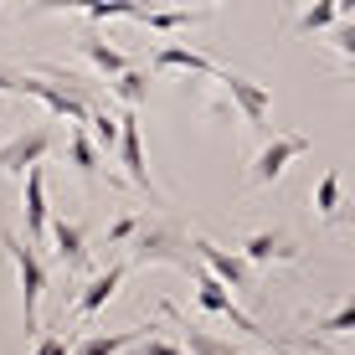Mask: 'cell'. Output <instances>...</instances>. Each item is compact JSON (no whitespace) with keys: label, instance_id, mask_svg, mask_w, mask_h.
<instances>
[{"label":"cell","instance_id":"obj_19","mask_svg":"<svg viewBox=\"0 0 355 355\" xmlns=\"http://www.w3.org/2000/svg\"><path fill=\"white\" fill-rule=\"evenodd\" d=\"M108 98H119L124 108H144V98H150V72H144V67L119 72V78L108 83Z\"/></svg>","mask_w":355,"mask_h":355},{"label":"cell","instance_id":"obj_3","mask_svg":"<svg viewBox=\"0 0 355 355\" xmlns=\"http://www.w3.org/2000/svg\"><path fill=\"white\" fill-rule=\"evenodd\" d=\"M309 150H314L309 134H288V129H284V134H268L263 150L248 160V175H242V180H248L252 191H258V186H273V180H284V175H288V165H293V160H304Z\"/></svg>","mask_w":355,"mask_h":355},{"label":"cell","instance_id":"obj_11","mask_svg":"<svg viewBox=\"0 0 355 355\" xmlns=\"http://www.w3.org/2000/svg\"><path fill=\"white\" fill-rule=\"evenodd\" d=\"M150 72H155V78H165V72H186V78H216L222 67H216L206 52H196V46H175V42H165V46H155Z\"/></svg>","mask_w":355,"mask_h":355},{"label":"cell","instance_id":"obj_30","mask_svg":"<svg viewBox=\"0 0 355 355\" xmlns=\"http://www.w3.org/2000/svg\"><path fill=\"white\" fill-rule=\"evenodd\" d=\"M340 83H350V88H355V62H350L345 72H340Z\"/></svg>","mask_w":355,"mask_h":355},{"label":"cell","instance_id":"obj_18","mask_svg":"<svg viewBox=\"0 0 355 355\" xmlns=\"http://www.w3.org/2000/svg\"><path fill=\"white\" fill-rule=\"evenodd\" d=\"M134 21H144V26H155L160 36H175V31H186L201 21V10H191V6H139V16Z\"/></svg>","mask_w":355,"mask_h":355},{"label":"cell","instance_id":"obj_10","mask_svg":"<svg viewBox=\"0 0 355 355\" xmlns=\"http://www.w3.org/2000/svg\"><path fill=\"white\" fill-rule=\"evenodd\" d=\"M237 252H242L252 268H268V263H304V248L288 237V232H278V227H263V232H252V237H242Z\"/></svg>","mask_w":355,"mask_h":355},{"label":"cell","instance_id":"obj_22","mask_svg":"<svg viewBox=\"0 0 355 355\" xmlns=\"http://www.w3.org/2000/svg\"><path fill=\"white\" fill-rule=\"evenodd\" d=\"M314 329H320V335H355V288L345 293V304H340V309H329Z\"/></svg>","mask_w":355,"mask_h":355},{"label":"cell","instance_id":"obj_23","mask_svg":"<svg viewBox=\"0 0 355 355\" xmlns=\"http://www.w3.org/2000/svg\"><path fill=\"white\" fill-rule=\"evenodd\" d=\"M139 227H144V216H119V222H108V232H103V248H129L134 237H139Z\"/></svg>","mask_w":355,"mask_h":355},{"label":"cell","instance_id":"obj_28","mask_svg":"<svg viewBox=\"0 0 355 355\" xmlns=\"http://www.w3.org/2000/svg\"><path fill=\"white\" fill-rule=\"evenodd\" d=\"M21 88V72H6V67H0V93H16Z\"/></svg>","mask_w":355,"mask_h":355},{"label":"cell","instance_id":"obj_26","mask_svg":"<svg viewBox=\"0 0 355 355\" xmlns=\"http://www.w3.org/2000/svg\"><path fill=\"white\" fill-rule=\"evenodd\" d=\"M52 10H88V0H31L26 16H52Z\"/></svg>","mask_w":355,"mask_h":355},{"label":"cell","instance_id":"obj_25","mask_svg":"<svg viewBox=\"0 0 355 355\" xmlns=\"http://www.w3.org/2000/svg\"><path fill=\"white\" fill-rule=\"evenodd\" d=\"M72 345H78L72 335H52V329H42V335H36V350H31V355H72Z\"/></svg>","mask_w":355,"mask_h":355},{"label":"cell","instance_id":"obj_16","mask_svg":"<svg viewBox=\"0 0 355 355\" xmlns=\"http://www.w3.org/2000/svg\"><path fill=\"white\" fill-rule=\"evenodd\" d=\"M309 201H314V216H320L324 227H340V216H345V186H340V170H329V175L314 180Z\"/></svg>","mask_w":355,"mask_h":355},{"label":"cell","instance_id":"obj_8","mask_svg":"<svg viewBox=\"0 0 355 355\" xmlns=\"http://www.w3.org/2000/svg\"><path fill=\"white\" fill-rule=\"evenodd\" d=\"M129 268H134L129 258H114V263H108V268H103V273H93V278H88V284H83L78 293H72V314H78V320H93V314H98V309H103V304H108V299H114V293H119V288H124V278H129Z\"/></svg>","mask_w":355,"mask_h":355},{"label":"cell","instance_id":"obj_9","mask_svg":"<svg viewBox=\"0 0 355 355\" xmlns=\"http://www.w3.org/2000/svg\"><path fill=\"white\" fill-rule=\"evenodd\" d=\"M21 216H26V237L31 242L52 237V206H46V170L42 165L21 175Z\"/></svg>","mask_w":355,"mask_h":355},{"label":"cell","instance_id":"obj_15","mask_svg":"<svg viewBox=\"0 0 355 355\" xmlns=\"http://www.w3.org/2000/svg\"><path fill=\"white\" fill-rule=\"evenodd\" d=\"M67 165H72L78 180H98V175H103V150H98V139L83 124L67 134Z\"/></svg>","mask_w":355,"mask_h":355},{"label":"cell","instance_id":"obj_24","mask_svg":"<svg viewBox=\"0 0 355 355\" xmlns=\"http://www.w3.org/2000/svg\"><path fill=\"white\" fill-rule=\"evenodd\" d=\"M329 46H335L345 62H355V16H345V21H335V26H329Z\"/></svg>","mask_w":355,"mask_h":355},{"label":"cell","instance_id":"obj_12","mask_svg":"<svg viewBox=\"0 0 355 355\" xmlns=\"http://www.w3.org/2000/svg\"><path fill=\"white\" fill-rule=\"evenodd\" d=\"M52 252H57V263L67 268V273H83L88 268V227L83 222H67V216H52Z\"/></svg>","mask_w":355,"mask_h":355},{"label":"cell","instance_id":"obj_2","mask_svg":"<svg viewBox=\"0 0 355 355\" xmlns=\"http://www.w3.org/2000/svg\"><path fill=\"white\" fill-rule=\"evenodd\" d=\"M129 263L134 268H155V263H165V268H180V273H196V252H191V232H180V227H170V222H144L139 227V237L129 242Z\"/></svg>","mask_w":355,"mask_h":355},{"label":"cell","instance_id":"obj_21","mask_svg":"<svg viewBox=\"0 0 355 355\" xmlns=\"http://www.w3.org/2000/svg\"><path fill=\"white\" fill-rule=\"evenodd\" d=\"M335 21H340V6H335V0H314L309 10H299V16H293V31H304V36H309V31H329Z\"/></svg>","mask_w":355,"mask_h":355},{"label":"cell","instance_id":"obj_20","mask_svg":"<svg viewBox=\"0 0 355 355\" xmlns=\"http://www.w3.org/2000/svg\"><path fill=\"white\" fill-rule=\"evenodd\" d=\"M88 134L98 139V150L103 155H114L119 150V114L108 103H93V114H88Z\"/></svg>","mask_w":355,"mask_h":355},{"label":"cell","instance_id":"obj_5","mask_svg":"<svg viewBox=\"0 0 355 355\" xmlns=\"http://www.w3.org/2000/svg\"><path fill=\"white\" fill-rule=\"evenodd\" d=\"M57 150V129L52 124H26L21 134H10L0 144V175H26Z\"/></svg>","mask_w":355,"mask_h":355},{"label":"cell","instance_id":"obj_7","mask_svg":"<svg viewBox=\"0 0 355 355\" xmlns=\"http://www.w3.org/2000/svg\"><path fill=\"white\" fill-rule=\"evenodd\" d=\"M216 88H222L232 103H237V114L248 119V129H258L268 134V114H273V93L263 88V83H252V78H242V72H216Z\"/></svg>","mask_w":355,"mask_h":355},{"label":"cell","instance_id":"obj_14","mask_svg":"<svg viewBox=\"0 0 355 355\" xmlns=\"http://www.w3.org/2000/svg\"><path fill=\"white\" fill-rule=\"evenodd\" d=\"M160 314H165V320H175L180 329H186V345H191V355H258V350H242V345H232V340L206 335V329H201V324H191L186 314L175 309V304H160Z\"/></svg>","mask_w":355,"mask_h":355},{"label":"cell","instance_id":"obj_27","mask_svg":"<svg viewBox=\"0 0 355 355\" xmlns=\"http://www.w3.org/2000/svg\"><path fill=\"white\" fill-rule=\"evenodd\" d=\"M134 355H186L175 345V340H160V335H150V340H139V345H134Z\"/></svg>","mask_w":355,"mask_h":355},{"label":"cell","instance_id":"obj_13","mask_svg":"<svg viewBox=\"0 0 355 355\" xmlns=\"http://www.w3.org/2000/svg\"><path fill=\"white\" fill-rule=\"evenodd\" d=\"M78 46H83V57L93 62V72H98V78H108V83H114L119 72H129V67H134V62H129V52H119L114 42H103L93 21H88V31L78 36Z\"/></svg>","mask_w":355,"mask_h":355},{"label":"cell","instance_id":"obj_6","mask_svg":"<svg viewBox=\"0 0 355 355\" xmlns=\"http://www.w3.org/2000/svg\"><path fill=\"white\" fill-rule=\"evenodd\" d=\"M119 165H124V175L139 186L150 201H160V186H155V175H150V160H144V134H139V108H124L119 114Z\"/></svg>","mask_w":355,"mask_h":355},{"label":"cell","instance_id":"obj_4","mask_svg":"<svg viewBox=\"0 0 355 355\" xmlns=\"http://www.w3.org/2000/svg\"><path fill=\"white\" fill-rule=\"evenodd\" d=\"M191 252L201 258V268H211L222 284L237 293V299H258V273H252V263L242 258V252H227L216 248L211 237H191Z\"/></svg>","mask_w":355,"mask_h":355},{"label":"cell","instance_id":"obj_29","mask_svg":"<svg viewBox=\"0 0 355 355\" xmlns=\"http://www.w3.org/2000/svg\"><path fill=\"white\" fill-rule=\"evenodd\" d=\"M340 6V16H355V0H335Z\"/></svg>","mask_w":355,"mask_h":355},{"label":"cell","instance_id":"obj_1","mask_svg":"<svg viewBox=\"0 0 355 355\" xmlns=\"http://www.w3.org/2000/svg\"><path fill=\"white\" fill-rule=\"evenodd\" d=\"M0 252H6L10 263H16V284H21V320H26V335H42V293L52 284V273H46V258L36 252L31 237H16V232H0Z\"/></svg>","mask_w":355,"mask_h":355},{"label":"cell","instance_id":"obj_17","mask_svg":"<svg viewBox=\"0 0 355 355\" xmlns=\"http://www.w3.org/2000/svg\"><path fill=\"white\" fill-rule=\"evenodd\" d=\"M144 329H155V324H129V329H114V335H83L78 345H72V355H119V350L139 345Z\"/></svg>","mask_w":355,"mask_h":355}]
</instances>
